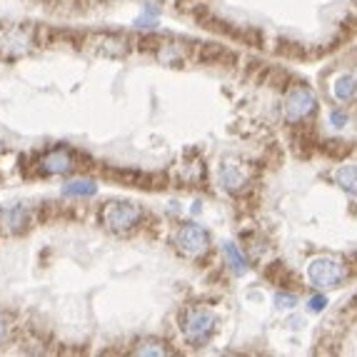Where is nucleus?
<instances>
[{"instance_id": "obj_5", "label": "nucleus", "mask_w": 357, "mask_h": 357, "mask_svg": "<svg viewBox=\"0 0 357 357\" xmlns=\"http://www.w3.org/2000/svg\"><path fill=\"white\" fill-rule=\"evenodd\" d=\"M175 243H178V248L185 252V255H200V252L208 250L210 238H208V232H205L203 227L185 225V227H180V230H178V238H175Z\"/></svg>"}, {"instance_id": "obj_3", "label": "nucleus", "mask_w": 357, "mask_h": 357, "mask_svg": "<svg viewBox=\"0 0 357 357\" xmlns=\"http://www.w3.org/2000/svg\"><path fill=\"white\" fill-rule=\"evenodd\" d=\"M102 220L113 232H130L143 220V210L135 203H110L102 210Z\"/></svg>"}, {"instance_id": "obj_14", "label": "nucleus", "mask_w": 357, "mask_h": 357, "mask_svg": "<svg viewBox=\"0 0 357 357\" xmlns=\"http://www.w3.org/2000/svg\"><path fill=\"white\" fill-rule=\"evenodd\" d=\"M63 192L68 197H90L96 195V185L90 183V180H75V183H68Z\"/></svg>"}, {"instance_id": "obj_1", "label": "nucleus", "mask_w": 357, "mask_h": 357, "mask_svg": "<svg viewBox=\"0 0 357 357\" xmlns=\"http://www.w3.org/2000/svg\"><path fill=\"white\" fill-rule=\"evenodd\" d=\"M215 317L210 315L208 310L203 307H190L185 310L183 315H180V330H183L185 340L190 342L192 347H200L205 345L215 333Z\"/></svg>"}, {"instance_id": "obj_9", "label": "nucleus", "mask_w": 357, "mask_h": 357, "mask_svg": "<svg viewBox=\"0 0 357 357\" xmlns=\"http://www.w3.org/2000/svg\"><path fill=\"white\" fill-rule=\"evenodd\" d=\"M43 170L50 175H58V173H70L73 170V160L70 155L63 153V150H55V153H48L45 158H43Z\"/></svg>"}, {"instance_id": "obj_19", "label": "nucleus", "mask_w": 357, "mask_h": 357, "mask_svg": "<svg viewBox=\"0 0 357 357\" xmlns=\"http://www.w3.org/2000/svg\"><path fill=\"white\" fill-rule=\"evenodd\" d=\"M238 38H243L248 45H252V48H262V43H265V36H262L257 28H245L238 33Z\"/></svg>"}, {"instance_id": "obj_8", "label": "nucleus", "mask_w": 357, "mask_h": 357, "mask_svg": "<svg viewBox=\"0 0 357 357\" xmlns=\"http://www.w3.org/2000/svg\"><path fill=\"white\" fill-rule=\"evenodd\" d=\"M195 58L200 60V63H208V66H213V63H222V60L235 63V55H232L225 45H215V43H203V45H197Z\"/></svg>"}, {"instance_id": "obj_12", "label": "nucleus", "mask_w": 357, "mask_h": 357, "mask_svg": "<svg viewBox=\"0 0 357 357\" xmlns=\"http://www.w3.org/2000/svg\"><path fill=\"white\" fill-rule=\"evenodd\" d=\"M335 180L342 190L347 192H357V162L355 165H342L337 167V173H335Z\"/></svg>"}, {"instance_id": "obj_15", "label": "nucleus", "mask_w": 357, "mask_h": 357, "mask_svg": "<svg viewBox=\"0 0 357 357\" xmlns=\"http://www.w3.org/2000/svg\"><path fill=\"white\" fill-rule=\"evenodd\" d=\"M355 93H357V83L350 75L337 77V83H335V96H337V100H352Z\"/></svg>"}, {"instance_id": "obj_23", "label": "nucleus", "mask_w": 357, "mask_h": 357, "mask_svg": "<svg viewBox=\"0 0 357 357\" xmlns=\"http://www.w3.org/2000/svg\"><path fill=\"white\" fill-rule=\"evenodd\" d=\"M325 307H328V298H325V295H317V298L310 300V310H312V312H320V310H325Z\"/></svg>"}, {"instance_id": "obj_16", "label": "nucleus", "mask_w": 357, "mask_h": 357, "mask_svg": "<svg viewBox=\"0 0 357 357\" xmlns=\"http://www.w3.org/2000/svg\"><path fill=\"white\" fill-rule=\"evenodd\" d=\"M135 352L137 355H167L170 350H167L165 342H160V340H143Z\"/></svg>"}, {"instance_id": "obj_2", "label": "nucleus", "mask_w": 357, "mask_h": 357, "mask_svg": "<svg viewBox=\"0 0 357 357\" xmlns=\"http://www.w3.org/2000/svg\"><path fill=\"white\" fill-rule=\"evenodd\" d=\"M307 278L315 287H337L345 278V262L337 260V257H315V260L307 265Z\"/></svg>"}, {"instance_id": "obj_11", "label": "nucleus", "mask_w": 357, "mask_h": 357, "mask_svg": "<svg viewBox=\"0 0 357 357\" xmlns=\"http://www.w3.org/2000/svg\"><path fill=\"white\" fill-rule=\"evenodd\" d=\"M222 255H225L227 265H230L235 273H248V260H245V255L238 250V245L235 243H225V248H222Z\"/></svg>"}, {"instance_id": "obj_21", "label": "nucleus", "mask_w": 357, "mask_h": 357, "mask_svg": "<svg viewBox=\"0 0 357 357\" xmlns=\"http://www.w3.org/2000/svg\"><path fill=\"white\" fill-rule=\"evenodd\" d=\"M357 33V18L355 15H347L345 23H342V36H340V40H347V38H352Z\"/></svg>"}, {"instance_id": "obj_20", "label": "nucleus", "mask_w": 357, "mask_h": 357, "mask_svg": "<svg viewBox=\"0 0 357 357\" xmlns=\"http://www.w3.org/2000/svg\"><path fill=\"white\" fill-rule=\"evenodd\" d=\"M162 38L160 36H155V33H150V36H143L140 40H137V48L140 50H158L162 45Z\"/></svg>"}, {"instance_id": "obj_18", "label": "nucleus", "mask_w": 357, "mask_h": 357, "mask_svg": "<svg viewBox=\"0 0 357 357\" xmlns=\"http://www.w3.org/2000/svg\"><path fill=\"white\" fill-rule=\"evenodd\" d=\"M278 53L285 55V58H305V48L300 43H292V40L278 43Z\"/></svg>"}, {"instance_id": "obj_24", "label": "nucleus", "mask_w": 357, "mask_h": 357, "mask_svg": "<svg viewBox=\"0 0 357 357\" xmlns=\"http://www.w3.org/2000/svg\"><path fill=\"white\" fill-rule=\"evenodd\" d=\"M330 123H333L335 128H342L347 123V115L342 113V110H335V113L330 115Z\"/></svg>"}, {"instance_id": "obj_25", "label": "nucleus", "mask_w": 357, "mask_h": 357, "mask_svg": "<svg viewBox=\"0 0 357 357\" xmlns=\"http://www.w3.org/2000/svg\"><path fill=\"white\" fill-rule=\"evenodd\" d=\"M6 337H8V325L3 320H0V342H3Z\"/></svg>"}, {"instance_id": "obj_22", "label": "nucleus", "mask_w": 357, "mask_h": 357, "mask_svg": "<svg viewBox=\"0 0 357 357\" xmlns=\"http://www.w3.org/2000/svg\"><path fill=\"white\" fill-rule=\"evenodd\" d=\"M275 305H278V307H295L298 298H295V295H287V292H278V295H275Z\"/></svg>"}, {"instance_id": "obj_17", "label": "nucleus", "mask_w": 357, "mask_h": 357, "mask_svg": "<svg viewBox=\"0 0 357 357\" xmlns=\"http://www.w3.org/2000/svg\"><path fill=\"white\" fill-rule=\"evenodd\" d=\"M325 153L330 155V158H345V155H350L352 145L350 143H340V140H328L325 145H320Z\"/></svg>"}, {"instance_id": "obj_4", "label": "nucleus", "mask_w": 357, "mask_h": 357, "mask_svg": "<svg viewBox=\"0 0 357 357\" xmlns=\"http://www.w3.org/2000/svg\"><path fill=\"white\" fill-rule=\"evenodd\" d=\"M312 110H315V96H312V90H310V88L298 85V88H292L290 93H287L285 115H287V120H290V123H300V120L307 118Z\"/></svg>"}, {"instance_id": "obj_13", "label": "nucleus", "mask_w": 357, "mask_h": 357, "mask_svg": "<svg viewBox=\"0 0 357 357\" xmlns=\"http://www.w3.org/2000/svg\"><path fill=\"white\" fill-rule=\"evenodd\" d=\"M265 278L273 282H278V285H290V282H295V275L290 273V270L282 265V262H273L268 270H265Z\"/></svg>"}, {"instance_id": "obj_6", "label": "nucleus", "mask_w": 357, "mask_h": 357, "mask_svg": "<svg viewBox=\"0 0 357 357\" xmlns=\"http://www.w3.org/2000/svg\"><path fill=\"white\" fill-rule=\"evenodd\" d=\"M220 180H222V185H225V190L240 192V190H245V185H248V173L243 170L240 162L227 160L220 165Z\"/></svg>"}, {"instance_id": "obj_7", "label": "nucleus", "mask_w": 357, "mask_h": 357, "mask_svg": "<svg viewBox=\"0 0 357 357\" xmlns=\"http://www.w3.org/2000/svg\"><path fill=\"white\" fill-rule=\"evenodd\" d=\"M126 36H113V33H105L96 40V53L105 55V58H120V55L128 53Z\"/></svg>"}, {"instance_id": "obj_10", "label": "nucleus", "mask_w": 357, "mask_h": 357, "mask_svg": "<svg viewBox=\"0 0 357 357\" xmlns=\"http://www.w3.org/2000/svg\"><path fill=\"white\" fill-rule=\"evenodd\" d=\"M3 222H6V227L10 232H23L25 227H28V222H30L28 208H23V205H15V208H10L6 215H3Z\"/></svg>"}]
</instances>
